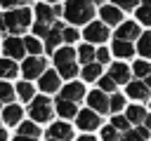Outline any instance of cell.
<instances>
[{
  "label": "cell",
  "mask_w": 151,
  "mask_h": 141,
  "mask_svg": "<svg viewBox=\"0 0 151 141\" xmlns=\"http://www.w3.org/2000/svg\"><path fill=\"white\" fill-rule=\"evenodd\" d=\"M21 115H24V110H21V106H17V103H9V106L2 108V122L9 125V127L21 125Z\"/></svg>",
  "instance_id": "obj_16"
},
{
  "label": "cell",
  "mask_w": 151,
  "mask_h": 141,
  "mask_svg": "<svg viewBox=\"0 0 151 141\" xmlns=\"http://www.w3.org/2000/svg\"><path fill=\"white\" fill-rule=\"evenodd\" d=\"M149 139V129L146 127H137V129H130L120 136V141H146Z\"/></svg>",
  "instance_id": "obj_27"
},
{
  "label": "cell",
  "mask_w": 151,
  "mask_h": 141,
  "mask_svg": "<svg viewBox=\"0 0 151 141\" xmlns=\"http://www.w3.org/2000/svg\"><path fill=\"white\" fill-rule=\"evenodd\" d=\"M17 73H19V68H17L14 59H0V78L12 80V78H17Z\"/></svg>",
  "instance_id": "obj_24"
},
{
  "label": "cell",
  "mask_w": 151,
  "mask_h": 141,
  "mask_svg": "<svg viewBox=\"0 0 151 141\" xmlns=\"http://www.w3.org/2000/svg\"><path fill=\"white\" fill-rule=\"evenodd\" d=\"M76 122H78V127L83 129V132H92V129H97L99 127V115L92 110V108H87V110H78V115H76Z\"/></svg>",
  "instance_id": "obj_9"
},
{
  "label": "cell",
  "mask_w": 151,
  "mask_h": 141,
  "mask_svg": "<svg viewBox=\"0 0 151 141\" xmlns=\"http://www.w3.org/2000/svg\"><path fill=\"white\" fill-rule=\"evenodd\" d=\"M24 2H31V0H0V5L7 7V9H19Z\"/></svg>",
  "instance_id": "obj_41"
},
{
  "label": "cell",
  "mask_w": 151,
  "mask_h": 141,
  "mask_svg": "<svg viewBox=\"0 0 151 141\" xmlns=\"http://www.w3.org/2000/svg\"><path fill=\"white\" fill-rule=\"evenodd\" d=\"M66 26H64V21H54L52 24V31H50V35L45 38V49L52 54V52H57V47H59V42L64 40L61 38V31H64Z\"/></svg>",
  "instance_id": "obj_12"
},
{
  "label": "cell",
  "mask_w": 151,
  "mask_h": 141,
  "mask_svg": "<svg viewBox=\"0 0 151 141\" xmlns=\"http://www.w3.org/2000/svg\"><path fill=\"white\" fill-rule=\"evenodd\" d=\"M38 85H40V89H42L45 94L57 92V89H59V73H57V70H45V73L40 75Z\"/></svg>",
  "instance_id": "obj_14"
},
{
  "label": "cell",
  "mask_w": 151,
  "mask_h": 141,
  "mask_svg": "<svg viewBox=\"0 0 151 141\" xmlns=\"http://www.w3.org/2000/svg\"><path fill=\"white\" fill-rule=\"evenodd\" d=\"M0 110H2V101H0Z\"/></svg>",
  "instance_id": "obj_52"
},
{
  "label": "cell",
  "mask_w": 151,
  "mask_h": 141,
  "mask_svg": "<svg viewBox=\"0 0 151 141\" xmlns=\"http://www.w3.org/2000/svg\"><path fill=\"white\" fill-rule=\"evenodd\" d=\"M109 38V28L101 21H90L85 26V40L87 42H104Z\"/></svg>",
  "instance_id": "obj_8"
},
{
  "label": "cell",
  "mask_w": 151,
  "mask_h": 141,
  "mask_svg": "<svg viewBox=\"0 0 151 141\" xmlns=\"http://www.w3.org/2000/svg\"><path fill=\"white\" fill-rule=\"evenodd\" d=\"M78 141H97V139L90 136V134H83V136H78Z\"/></svg>",
  "instance_id": "obj_44"
},
{
  "label": "cell",
  "mask_w": 151,
  "mask_h": 141,
  "mask_svg": "<svg viewBox=\"0 0 151 141\" xmlns=\"http://www.w3.org/2000/svg\"><path fill=\"white\" fill-rule=\"evenodd\" d=\"M118 132H130V120L127 115H113V122H111Z\"/></svg>",
  "instance_id": "obj_33"
},
{
  "label": "cell",
  "mask_w": 151,
  "mask_h": 141,
  "mask_svg": "<svg viewBox=\"0 0 151 141\" xmlns=\"http://www.w3.org/2000/svg\"><path fill=\"white\" fill-rule=\"evenodd\" d=\"M24 45H26V52H31L33 56H40V52L45 49V45L38 38H24Z\"/></svg>",
  "instance_id": "obj_31"
},
{
  "label": "cell",
  "mask_w": 151,
  "mask_h": 141,
  "mask_svg": "<svg viewBox=\"0 0 151 141\" xmlns=\"http://www.w3.org/2000/svg\"><path fill=\"white\" fill-rule=\"evenodd\" d=\"M28 115H31V120H33L35 125H38V122H50V120L54 118L50 96H35V99L31 101V106H28Z\"/></svg>",
  "instance_id": "obj_4"
},
{
  "label": "cell",
  "mask_w": 151,
  "mask_h": 141,
  "mask_svg": "<svg viewBox=\"0 0 151 141\" xmlns=\"http://www.w3.org/2000/svg\"><path fill=\"white\" fill-rule=\"evenodd\" d=\"M14 141H38V139H28V136H19V134H17Z\"/></svg>",
  "instance_id": "obj_45"
},
{
  "label": "cell",
  "mask_w": 151,
  "mask_h": 141,
  "mask_svg": "<svg viewBox=\"0 0 151 141\" xmlns=\"http://www.w3.org/2000/svg\"><path fill=\"white\" fill-rule=\"evenodd\" d=\"M17 96H19L21 101H26V103L33 101V99H35V89H33V85H31L28 80L19 82V85H17Z\"/></svg>",
  "instance_id": "obj_23"
},
{
  "label": "cell",
  "mask_w": 151,
  "mask_h": 141,
  "mask_svg": "<svg viewBox=\"0 0 151 141\" xmlns=\"http://www.w3.org/2000/svg\"><path fill=\"white\" fill-rule=\"evenodd\" d=\"M118 9H134V5H137V0H111Z\"/></svg>",
  "instance_id": "obj_40"
},
{
  "label": "cell",
  "mask_w": 151,
  "mask_h": 141,
  "mask_svg": "<svg viewBox=\"0 0 151 141\" xmlns=\"http://www.w3.org/2000/svg\"><path fill=\"white\" fill-rule=\"evenodd\" d=\"M64 16L71 24H85L92 21L94 16V2L92 0H66L64 5Z\"/></svg>",
  "instance_id": "obj_1"
},
{
  "label": "cell",
  "mask_w": 151,
  "mask_h": 141,
  "mask_svg": "<svg viewBox=\"0 0 151 141\" xmlns=\"http://www.w3.org/2000/svg\"><path fill=\"white\" fill-rule=\"evenodd\" d=\"M76 54H78V61H80L83 66H90V63H94V56H97V49H92L90 45H80Z\"/></svg>",
  "instance_id": "obj_22"
},
{
  "label": "cell",
  "mask_w": 151,
  "mask_h": 141,
  "mask_svg": "<svg viewBox=\"0 0 151 141\" xmlns=\"http://www.w3.org/2000/svg\"><path fill=\"white\" fill-rule=\"evenodd\" d=\"M116 40H127V42L139 40V26H137V21H123L118 26V31H116Z\"/></svg>",
  "instance_id": "obj_11"
},
{
  "label": "cell",
  "mask_w": 151,
  "mask_h": 141,
  "mask_svg": "<svg viewBox=\"0 0 151 141\" xmlns=\"http://www.w3.org/2000/svg\"><path fill=\"white\" fill-rule=\"evenodd\" d=\"M61 38H64V42H66V45H71V42H76V40H78V31H76L73 26H68V28H64V31H61Z\"/></svg>",
  "instance_id": "obj_38"
},
{
  "label": "cell",
  "mask_w": 151,
  "mask_h": 141,
  "mask_svg": "<svg viewBox=\"0 0 151 141\" xmlns=\"http://www.w3.org/2000/svg\"><path fill=\"white\" fill-rule=\"evenodd\" d=\"M137 52H139L144 59H151V31L144 33V35L139 38V42H137Z\"/></svg>",
  "instance_id": "obj_29"
},
{
  "label": "cell",
  "mask_w": 151,
  "mask_h": 141,
  "mask_svg": "<svg viewBox=\"0 0 151 141\" xmlns=\"http://www.w3.org/2000/svg\"><path fill=\"white\" fill-rule=\"evenodd\" d=\"M99 89L106 94V92H113L116 89V80L111 78V75H104V78H99Z\"/></svg>",
  "instance_id": "obj_35"
},
{
  "label": "cell",
  "mask_w": 151,
  "mask_h": 141,
  "mask_svg": "<svg viewBox=\"0 0 151 141\" xmlns=\"http://www.w3.org/2000/svg\"><path fill=\"white\" fill-rule=\"evenodd\" d=\"M14 94H17V87H12V85H9L7 80H2V82H0V101L9 106V103H12L14 99H17Z\"/></svg>",
  "instance_id": "obj_26"
},
{
  "label": "cell",
  "mask_w": 151,
  "mask_h": 141,
  "mask_svg": "<svg viewBox=\"0 0 151 141\" xmlns=\"http://www.w3.org/2000/svg\"><path fill=\"white\" fill-rule=\"evenodd\" d=\"M61 99H68L73 103H78L80 99H85V87L83 82H68L64 89H61Z\"/></svg>",
  "instance_id": "obj_15"
},
{
  "label": "cell",
  "mask_w": 151,
  "mask_h": 141,
  "mask_svg": "<svg viewBox=\"0 0 151 141\" xmlns=\"http://www.w3.org/2000/svg\"><path fill=\"white\" fill-rule=\"evenodd\" d=\"M142 2H144V5H146V7H151V0H142Z\"/></svg>",
  "instance_id": "obj_49"
},
{
  "label": "cell",
  "mask_w": 151,
  "mask_h": 141,
  "mask_svg": "<svg viewBox=\"0 0 151 141\" xmlns=\"http://www.w3.org/2000/svg\"><path fill=\"white\" fill-rule=\"evenodd\" d=\"M144 85H146V87L151 89V75H149V78H144Z\"/></svg>",
  "instance_id": "obj_48"
},
{
  "label": "cell",
  "mask_w": 151,
  "mask_h": 141,
  "mask_svg": "<svg viewBox=\"0 0 151 141\" xmlns=\"http://www.w3.org/2000/svg\"><path fill=\"white\" fill-rule=\"evenodd\" d=\"M101 141H120V136H118V129H116L113 125L104 127V129H101Z\"/></svg>",
  "instance_id": "obj_34"
},
{
  "label": "cell",
  "mask_w": 151,
  "mask_h": 141,
  "mask_svg": "<svg viewBox=\"0 0 151 141\" xmlns=\"http://www.w3.org/2000/svg\"><path fill=\"white\" fill-rule=\"evenodd\" d=\"M109 75L116 80V85H125V82L130 85V82H132V80H130V68H127L123 61L113 63V66H111V70H109Z\"/></svg>",
  "instance_id": "obj_18"
},
{
  "label": "cell",
  "mask_w": 151,
  "mask_h": 141,
  "mask_svg": "<svg viewBox=\"0 0 151 141\" xmlns=\"http://www.w3.org/2000/svg\"><path fill=\"white\" fill-rule=\"evenodd\" d=\"M0 33H7V26H5V16L0 14Z\"/></svg>",
  "instance_id": "obj_43"
},
{
  "label": "cell",
  "mask_w": 151,
  "mask_h": 141,
  "mask_svg": "<svg viewBox=\"0 0 151 141\" xmlns=\"http://www.w3.org/2000/svg\"><path fill=\"white\" fill-rule=\"evenodd\" d=\"M47 141H57V139H47Z\"/></svg>",
  "instance_id": "obj_53"
},
{
  "label": "cell",
  "mask_w": 151,
  "mask_h": 141,
  "mask_svg": "<svg viewBox=\"0 0 151 141\" xmlns=\"http://www.w3.org/2000/svg\"><path fill=\"white\" fill-rule=\"evenodd\" d=\"M2 16H5L7 33H12V35L24 33V31L28 28V24H31V9H26V7H19V9H7V14H2Z\"/></svg>",
  "instance_id": "obj_3"
},
{
  "label": "cell",
  "mask_w": 151,
  "mask_h": 141,
  "mask_svg": "<svg viewBox=\"0 0 151 141\" xmlns=\"http://www.w3.org/2000/svg\"><path fill=\"white\" fill-rule=\"evenodd\" d=\"M50 31H52V26H47V24H40V21H35V24H33V33H35V35L47 38V35H50Z\"/></svg>",
  "instance_id": "obj_39"
},
{
  "label": "cell",
  "mask_w": 151,
  "mask_h": 141,
  "mask_svg": "<svg viewBox=\"0 0 151 141\" xmlns=\"http://www.w3.org/2000/svg\"><path fill=\"white\" fill-rule=\"evenodd\" d=\"M45 2H57V0H45Z\"/></svg>",
  "instance_id": "obj_51"
},
{
  "label": "cell",
  "mask_w": 151,
  "mask_h": 141,
  "mask_svg": "<svg viewBox=\"0 0 151 141\" xmlns=\"http://www.w3.org/2000/svg\"><path fill=\"white\" fill-rule=\"evenodd\" d=\"M54 108H57V115H61L64 120H68V118H76L78 115V106L73 103V101H68V99H57V103H54Z\"/></svg>",
  "instance_id": "obj_19"
},
{
  "label": "cell",
  "mask_w": 151,
  "mask_h": 141,
  "mask_svg": "<svg viewBox=\"0 0 151 141\" xmlns=\"http://www.w3.org/2000/svg\"><path fill=\"white\" fill-rule=\"evenodd\" d=\"M83 78H85V82L99 80V78H101V63H90V66H83Z\"/></svg>",
  "instance_id": "obj_28"
},
{
  "label": "cell",
  "mask_w": 151,
  "mask_h": 141,
  "mask_svg": "<svg viewBox=\"0 0 151 141\" xmlns=\"http://www.w3.org/2000/svg\"><path fill=\"white\" fill-rule=\"evenodd\" d=\"M113 54H116L118 59H130V56L134 54V47H132V42H127V40H113Z\"/></svg>",
  "instance_id": "obj_21"
},
{
  "label": "cell",
  "mask_w": 151,
  "mask_h": 141,
  "mask_svg": "<svg viewBox=\"0 0 151 141\" xmlns=\"http://www.w3.org/2000/svg\"><path fill=\"white\" fill-rule=\"evenodd\" d=\"M38 134H40V129H38V125H35V122H21V125H19V136L38 139Z\"/></svg>",
  "instance_id": "obj_30"
},
{
  "label": "cell",
  "mask_w": 151,
  "mask_h": 141,
  "mask_svg": "<svg viewBox=\"0 0 151 141\" xmlns=\"http://www.w3.org/2000/svg\"><path fill=\"white\" fill-rule=\"evenodd\" d=\"M132 73L137 75V78H149L151 75V63L149 61H134V66H132Z\"/></svg>",
  "instance_id": "obj_32"
},
{
  "label": "cell",
  "mask_w": 151,
  "mask_h": 141,
  "mask_svg": "<svg viewBox=\"0 0 151 141\" xmlns=\"http://www.w3.org/2000/svg\"><path fill=\"white\" fill-rule=\"evenodd\" d=\"M35 16H38V21H40V24H47V26H52V24L57 21L54 7H50L47 2H40V5L35 7Z\"/></svg>",
  "instance_id": "obj_20"
},
{
  "label": "cell",
  "mask_w": 151,
  "mask_h": 141,
  "mask_svg": "<svg viewBox=\"0 0 151 141\" xmlns=\"http://www.w3.org/2000/svg\"><path fill=\"white\" fill-rule=\"evenodd\" d=\"M92 2H94V5H97V2H101V0H92Z\"/></svg>",
  "instance_id": "obj_50"
},
{
  "label": "cell",
  "mask_w": 151,
  "mask_h": 141,
  "mask_svg": "<svg viewBox=\"0 0 151 141\" xmlns=\"http://www.w3.org/2000/svg\"><path fill=\"white\" fill-rule=\"evenodd\" d=\"M144 127H146V129H151V115H146V120H144Z\"/></svg>",
  "instance_id": "obj_46"
},
{
  "label": "cell",
  "mask_w": 151,
  "mask_h": 141,
  "mask_svg": "<svg viewBox=\"0 0 151 141\" xmlns=\"http://www.w3.org/2000/svg\"><path fill=\"white\" fill-rule=\"evenodd\" d=\"M0 141H7V132H5L2 127H0Z\"/></svg>",
  "instance_id": "obj_47"
},
{
  "label": "cell",
  "mask_w": 151,
  "mask_h": 141,
  "mask_svg": "<svg viewBox=\"0 0 151 141\" xmlns=\"http://www.w3.org/2000/svg\"><path fill=\"white\" fill-rule=\"evenodd\" d=\"M125 106V96L123 94H111V110L113 113H120Z\"/></svg>",
  "instance_id": "obj_36"
},
{
  "label": "cell",
  "mask_w": 151,
  "mask_h": 141,
  "mask_svg": "<svg viewBox=\"0 0 151 141\" xmlns=\"http://www.w3.org/2000/svg\"><path fill=\"white\" fill-rule=\"evenodd\" d=\"M76 56H78V54H76V52H73L68 45L54 52L57 73H59L61 78H76V73H78V66H76Z\"/></svg>",
  "instance_id": "obj_2"
},
{
  "label": "cell",
  "mask_w": 151,
  "mask_h": 141,
  "mask_svg": "<svg viewBox=\"0 0 151 141\" xmlns=\"http://www.w3.org/2000/svg\"><path fill=\"white\" fill-rule=\"evenodd\" d=\"M94 59H97V63H109V49L106 47H99Z\"/></svg>",
  "instance_id": "obj_42"
},
{
  "label": "cell",
  "mask_w": 151,
  "mask_h": 141,
  "mask_svg": "<svg viewBox=\"0 0 151 141\" xmlns=\"http://www.w3.org/2000/svg\"><path fill=\"white\" fill-rule=\"evenodd\" d=\"M137 19H139L142 24H146V26H151V7H146V5H142V7L137 9Z\"/></svg>",
  "instance_id": "obj_37"
},
{
  "label": "cell",
  "mask_w": 151,
  "mask_h": 141,
  "mask_svg": "<svg viewBox=\"0 0 151 141\" xmlns=\"http://www.w3.org/2000/svg\"><path fill=\"white\" fill-rule=\"evenodd\" d=\"M87 103L94 113H109L111 110V96H106L101 89H94L87 94Z\"/></svg>",
  "instance_id": "obj_7"
},
{
  "label": "cell",
  "mask_w": 151,
  "mask_h": 141,
  "mask_svg": "<svg viewBox=\"0 0 151 141\" xmlns=\"http://www.w3.org/2000/svg\"><path fill=\"white\" fill-rule=\"evenodd\" d=\"M127 96H132V99H137V101H146V99L151 96V89H149L142 80H132V82L127 85Z\"/></svg>",
  "instance_id": "obj_17"
},
{
  "label": "cell",
  "mask_w": 151,
  "mask_h": 141,
  "mask_svg": "<svg viewBox=\"0 0 151 141\" xmlns=\"http://www.w3.org/2000/svg\"><path fill=\"white\" fill-rule=\"evenodd\" d=\"M2 49H5L7 59H24V54H26V45H24V38H17V35H7V40L2 42Z\"/></svg>",
  "instance_id": "obj_6"
},
{
  "label": "cell",
  "mask_w": 151,
  "mask_h": 141,
  "mask_svg": "<svg viewBox=\"0 0 151 141\" xmlns=\"http://www.w3.org/2000/svg\"><path fill=\"white\" fill-rule=\"evenodd\" d=\"M99 14H101V21H104L106 26H120V24H123V12H120L116 5H104V7L99 9Z\"/></svg>",
  "instance_id": "obj_13"
},
{
  "label": "cell",
  "mask_w": 151,
  "mask_h": 141,
  "mask_svg": "<svg viewBox=\"0 0 151 141\" xmlns=\"http://www.w3.org/2000/svg\"><path fill=\"white\" fill-rule=\"evenodd\" d=\"M146 110L142 108V106H130L127 108V120H130V125H142L144 120H146Z\"/></svg>",
  "instance_id": "obj_25"
},
{
  "label": "cell",
  "mask_w": 151,
  "mask_h": 141,
  "mask_svg": "<svg viewBox=\"0 0 151 141\" xmlns=\"http://www.w3.org/2000/svg\"><path fill=\"white\" fill-rule=\"evenodd\" d=\"M45 66H47L45 59H40V56H28V59H24V63H21V73H24V78H28V82H31V78H38V80H40V75L45 73Z\"/></svg>",
  "instance_id": "obj_5"
},
{
  "label": "cell",
  "mask_w": 151,
  "mask_h": 141,
  "mask_svg": "<svg viewBox=\"0 0 151 141\" xmlns=\"http://www.w3.org/2000/svg\"><path fill=\"white\" fill-rule=\"evenodd\" d=\"M47 134H50V139H57V141H71L73 139V129H71V125L66 120L52 122L50 129H47Z\"/></svg>",
  "instance_id": "obj_10"
}]
</instances>
